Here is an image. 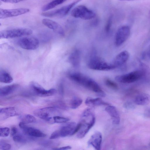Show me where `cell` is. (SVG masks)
<instances>
[{"mask_svg": "<svg viewBox=\"0 0 150 150\" xmlns=\"http://www.w3.org/2000/svg\"><path fill=\"white\" fill-rule=\"evenodd\" d=\"M68 76L71 80L94 92L98 96L103 97L105 96V93L99 85L91 78L78 72L69 73Z\"/></svg>", "mask_w": 150, "mask_h": 150, "instance_id": "obj_1", "label": "cell"}, {"mask_svg": "<svg viewBox=\"0 0 150 150\" xmlns=\"http://www.w3.org/2000/svg\"><path fill=\"white\" fill-rule=\"evenodd\" d=\"M96 118L92 110L88 108L84 110L81 115V127L77 136L79 138H83L94 125Z\"/></svg>", "mask_w": 150, "mask_h": 150, "instance_id": "obj_2", "label": "cell"}, {"mask_svg": "<svg viewBox=\"0 0 150 150\" xmlns=\"http://www.w3.org/2000/svg\"><path fill=\"white\" fill-rule=\"evenodd\" d=\"M34 115L37 117L51 123H54V117L59 116L60 112L56 107H49L35 110Z\"/></svg>", "mask_w": 150, "mask_h": 150, "instance_id": "obj_3", "label": "cell"}, {"mask_svg": "<svg viewBox=\"0 0 150 150\" xmlns=\"http://www.w3.org/2000/svg\"><path fill=\"white\" fill-rule=\"evenodd\" d=\"M88 65L89 68L95 70L108 71L114 69L111 63H108L101 58L96 56L91 58Z\"/></svg>", "mask_w": 150, "mask_h": 150, "instance_id": "obj_4", "label": "cell"}, {"mask_svg": "<svg viewBox=\"0 0 150 150\" xmlns=\"http://www.w3.org/2000/svg\"><path fill=\"white\" fill-rule=\"evenodd\" d=\"M32 30L27 28H17L2 31L0 33V38L9 39L30 35Z\"/></svg>", "mask_w": 150, "mask_h": 150, "instance_id": "obj_5", "label": "cell"}, {"mask_svg": "<svg viewBox=\"0 0 150 150\" xmlns=\"http://www.w3.org/2000/svg\"><path fill=\"white\" fill-rule=\"evenodd\" d=\"M144 74V72L142 71L137 70L117 76L115 79L117 81L120 83H130L139 80L142 77Z\"/></svg>", "mask_w": 150, "mask_h": 150, "instance_id": "obj_6", "label": "cell"}, {"mask_svg": "<svg viewBox=\"0 0 150 150\" xmlns=\"http://www.w3.org/2000/svg\"><path fill=\"white\" fill-rule=\"evenodd\" d=\"M71 14L75 18L85 20L92 19L96 15L93 11L83 5H79L74 8L72 10Z\"/></svg>", "mask_w": 150, "mask_h": 150, "instance_id": "obj_7", "label": "cell"}, {"mask_svg": "<svg viewBox=\"0 0 150 150\" xmlns=\"http://www.w3.org/2000/svg\"><path fill=\"white\" fill-rule=\"evenodd\" d=\"M82 0H76L72 3L59 9L50 11L43 12L41 13L43 16L53 17H62L66 16L72 8Z\"/></svg>", "mask_w": 150, "mask_h": 150, "instance_id": "obj_8", "label": "cell"}, {"mask_svg": "<svg viewBox=\"0 0 150 150\" xmlns=\"http://www.w3.org/2000/svg\"><path fill=\"white\" fill-rule=\"evenodd\" d=\"M17 44L21 47L27 50H34L39 46V42L36 38L33 37H26L19 39Z\"/></svg>", "mask_w": 150, "mask_h": 150, "instance_id": "obj_9", "label": "cell"}, {"mask_svg": "<svg viewBox=\"0 0 150 150\" xmlns=\"http://www.w3.org/2000/svg\"><path fill=\"white\" fill-rule=\"evenodd\" d=\"M131 33L130 27L127 25L120 27L116 33L115 43L117 46L122 45L129 37Z\"/></svg>", "mask_w": 150, "mask_h": 150, "instance_id": "obj_10", "label": "cell"}, {"mask_svg": "<svg viewBox=\"0 0 150 150\" xmlns=\"http://www.w3.org/2000/svg\"><path fill=\"white\" fill-rule=\"evenodd\" d=\"M30 87L33 93L37 96L45 97L53 96L56 93L57 90L54 88L46 90L37 83L32 82Z\"/></svg>", "mask_w": 150, "mask_h": 150, "instance_id": "obj_11", "label": "cell"}, {"mask_svg": "<svg viewBox=\"0 0 150 150\" xmlns=\"http://www.w3.org/2000/svg\"><path fill=\"white\" fill-rule=\"evenodd\" d=\"M29 11L30 10L26 8H18L11 9L0 8V18L3 19L18 16L25 14Z\"/></svg>", "mask_w": 150, "mask_h": 150, "instance_id": "obj_12", "label": "cell"}, {"mask_svg": "<svg viewBox=\"0 0 150 150\" xmlns=\"http://www.w3.org/2000/svg\"><path fill=\"white\" fill-rule=\"evenodd\" d=\"M129 56V53L127 51H122L116 56L111 64L114 69L120 67L126 62Z\"/></svg>", "mask_w": 150, "mask_h": 150, "instance_id": "obj_13", "label": "cell"}, {"mask_svg": "<svg viewBox=\"0 0 150 150\" xmlns=\"http://www.w3.org/2000/svg\"><path fill=\"white\" fill-rule=\"evenodd\" d=\"M42 22L44 25L53 30L61 36H64V32L63 29L61 25L57 22L47 18L43 19Z\"/></svg>", "mask_w": 150, "mask_h": 150, "instance_id": "obj_14", "label": "cell"}, {"mask_svg": "<svg viewBox=\"0 0 150 150\" xmlns=\"http://www.w3.org/2000/svg\"><path fill=\"white\" fill-rule=\"evenodd\" d=\"M76 125V123L74 122H68L64 124L58 130L60 137H65L72 135Z\"/></svg>", "mask_w": 150, "mask_h": 150, "instance_id": "obj_15", "label": "cell"}, {"mask_svg": "<svg viewBox=\"0 0 150 150\" xmlns=\"http://www.w3.org/2000/svg\"><path fill=\"white\" fill-rule=\"evenodd\" d=\"M102 138L101 133L98 131L96 132L91 137L88 141V144L96 150H99L101 148Z\"/></svg>", "mask_w": 150, "mask_h": 150, "instance_id": "obj_16", "label": "cell"}, {"mask_svg": "<svg viewBox=\"0 0 150 150\" xmlns=\"http://www.w3.org/2000/svg\"><path fill=\"white\" fill-rule=\"evenodd\" d=\"M18 115V112L14 107H8L1 108L0 109V119L1 120L6 119L10 117Z\"/></svg>", "mask_w": 150, "mask_h": 150, "instance_id": "obj_17", "label": "cell"}, {"mask_svg": "<svg viewBox=\"0 0 150 150\" xmlns=\"http://www.w3.org/2000/svg\"><path fill=\"white\" fill-rule=\"evenodd\" d=\"M105 110L112 117L113 124L117 125L120 122V117L119 113L114 106L109 105L105 108Z\"/></svg>", "mask_w": 150, "mask_h": 150, "instance_id": "obj_18", "label": "cell"}, {"mask_svg": "<svg viewBox=\"0 0 150 150\" xmlns=\"http://www.w3.org/2000/svg\"><path fill=\"white\" fill-rule=\"evenodd\" d=\"M69 61L70 64L74 68L79 67L81 62V53L78 50L74 51L70 55Z\"/></svg>", "mask_w": 150, "mask_h": 150, "instance_id": "obj_19", "label": "cell"}, {"mask_svg": "<svg viewBox=\"0 0 150 150\" xmlns=\"http://www.w3.org/2000/svg\"><path fill=\"white\" fill-rule=\"evenodd\" d=\"M134 102L139 105H144L150 102V96L147 93H141L138 94L135 98Z\"/></svg>", "mask_w": 150, "mask_h": 150, "instance_id": "obj_20", "label": "cell"}, {"mask_svg": "<svg viewBox=\"0 0 150 150\" xmlns=\"http://www.w3.org/2000/svg\"><path fill=\"white\" fill-rule=\"evenodd\" d=\"M85 103L87 106L91 107L110 105L109 104L104 102L101 98H93L88 97L86 100Z\"/></svg>", "mask_w": 150, "mask_h": 150, "instance_id": "obj_21", "label": "cell"}, {"mask_svg": "<svg viewBox=\"0 0 150 150\" xmlns=\"http://www.w3.org/2000/svg\"><path fill=\"white\" fill-rule=\"evenodd\" d=\"M24 132L27 135L33 137H44L46 134L40 130L32 127L27 126L23 129Z\"/></svg>", "mask_w": 150, "mask_h": 150, "instance_id": "obj_22", "label": "cell"}, {"mask_svg": "<svg viewBox=\"0 0 150 150\" xmlns=\"http://www.w3.org/2000/svg\"><path fill=\"white\" fill-rule=\"evenodd\" d=\"M18 84H14L6 86L0 88V97H4L12 93L18 87Z\"/></svg>", "mask_w": 150, "mask_h": 150, "instance_id": "obj_23", "label": "cell"}, {"mask_svg": "<svg viewBox=\"0 0 150 150\" xmlns=\"http://www.w3.org/2000/svg\"><path fill=\"white\" fill-rule=\"evenodd\" d=\"M13 78L11 75L6 71L2 70L0 71V81L1 82L8 83L12 82Z\"/></svg>", "mask_w": 150, "mask_h": 150, "instance_id": "obj_24", "label": "cell"}, {"mask_svg": "<svg viewBox=\"0 0 150 150\" xmlns=\"http://www.w3.org/2000/svg\"><path fill=\"white\" fill-rule=\"evenodd\" d=\"M67 0H53L42 7V10L45 11L53 8L56 6L63 3Z\"/></svg>", "mask_w": 150, "mask_h": 150, "instance_id": "obj_25", "label": "cell"}, {"mask_svg": "<svg viewBox=\"0 0 150 150\" xmlns=\"http://www.w3.org/2000/svg\"><path fill=\"white\" fill-rule=\"evenodd\" d=\"M20 120L21 122L25 124L34 123L36 122V119L35 117L30 114H26L21 116Z\"/></svg>", "mask_w": 150, "mask_h": 150, "instance_id": "obj_26", "label": "cell"}, {"mask_svg": "<svg viewBox=\"0 0 150 150\" xmlns=\"http://www.w3.org/2000/svg\"><path fill=\"white\" fill-rule=\"evenodd\" d=\"M82 99L78 97H74L70 102V106L71 108L75 109L79 107L82 103Z\"/></svg>", "mask_w": 150, "mask_h": 150, "instance_id": "obj_27", "label": "cell"}, {"mask_svg": "<svg viewBox=\"0 0 150 150\" xmlns=\"http://www.w3.org/2000/svg\"><path fill=\"white\" fill-rule=\"evenodd\" d=\"M105 82L107 86L112 89L116 90L118 89V86L117 84L115 82L109 79H105Z\"/></svg>", "mask_w": 150, "mask_h": 150, "instance_id": "obj_28", "label": "cell"}, {"mask_svg": "<svg viewBox=\"0 0 150 150\" xmlns=\"http://www.w3.org/2000/svg\"><path fill=\"white\" fill-rule=\"evenodd\" d=\"M54 123H65L68 122L69 119L67 118L57 116L54 117Z\"/></svg>", "mask_w": 150, "mask_h": 150, "instance_id": "obj_29", "label": "cell"}, {"mask_svg": "<svg viewBox=\"0 0 150 150\" xmlns=\"http://www.w3.org/2000/svg\"><path fill=\"white\" fill-rule=\"evenodd\" d=\"M10 132V129L7 127L0 128V136L5 137L8 136Z\"/></svg>", "mask_w": 150, "mask_h": 150, "instance_id": "obj_30", "label": "cell"}, {"mask_svg": "<svg viewBox=\"0 0 150 150\" xmlns=\"http://www.w3.org/2000/svg\"><path fill=\"white\" fill-rule=\"evenodd\" d=\"M112 16L111 15L109 17L105 26V30L106 32H108L111 28L112 25Z\"/></svg>", "mask_w": 150, "mask_h": 150, "instance_id": "obj_31", "label": "cell"}, {"mask_svg": "<svg viewBox=\"0 0 150 150\" xmlns=\"http://www.w3.org/2000/svg\"><path fill=\"white\" fill-rule=\"evenodd\" d=\"M13 140L17 142H24L25 141V139L23 137L20 135L16 134L13 137Z\"/></svg>", "mask_w": 150, "mask_h": 150, "instance_id": "obj_32", "label": "cell"}, {"mask_svg": "<svg viewBox=\"0 0 150 150\" xmlns=\"http://www.w3.org/2000/svg\"><path fill=\"white\" fill-rule=\"evenodd\" d=\"M11 145L8 143H5L3 142H0V149L4 150H8L11 149Z\"/></svg>", "mask_w": 150, "mask_h": 150, "instance_id": "obj_33", "label": "cell"}, {"mask_svg": "<svg viewBox=\"0 0 150 150\" xmlns=\"http://www.w3.org/2000/svg\"><path fill=\"white\" fill-rule=\"evenodd\" d=\"M60 135L58 130L54 132L51 135L50 139H54L60 137Z\"/></svg>", "mask_w": 150, "mask_h": 150, "instance_id": "obj_34", "label": "cell"}, {"mask_svg": "<svg viewBox=\"0 0 150 150\" xmlns=\"http://www.w3.org/2000/svg\"><path fill=\"white\" fill-rule=\"evenodd\" d=\"M24 0H1L2 1L5 2L10 3H17Z\"/></svg>", "mask_w": 150, "mask_h": 150, "instance_id": "obj_35", "label": "cell"}, {"mask_svg": "<svg viewBox=\"0 0 150 150\" xmlns=\"http://www.w3.org/2000/svg\"><path fill=\"white\" fill-rule=\"evenodd\" d=\"M17 129L16 127H13L11 128V136H13L17 134Z\"/></svg>", "mask_w": 150, "mask_h": 150, "instance_id": "obj_36", "label": "cell"}, {"mask_svg": "<svg viewBox=\"0 0 150 150\" xmlns=\"http://www.w3.org/2000/svg\"><path fill=\"white\" fill-rule=\"evenodd\" d=\"M71 148V146H65L60 147L58 149H53L66 150L70 149Z\"/></svg>", "mask_w": 150, "mask_h": 150, "instance_id": "obj_37", "label": "cell"}, {"mask_svg": "<svg viewBox=\"0 0 150 150\" xmlns=\"http://www.w3.org/2000/svg\"><path fill=\"white\" fill-rule=\"evenodd\" d=\"M59 92L61 95H63L64 93V87L63 84L61 83L59 86Z\"/></svg>", "mask_w": 150, "mask_h": 150, "instance_id": "obj_38", "label": "cell"}, {"mask_svg": "<svg viewBox=\"0 0 150 150\" xmlns=\"http://www.w3.org/2000/svg\"><path fill=\"white\" fill-rule=\"evenodd\" d=\"M19 127L22 129H23L26 126V124L22 122H21L19 123Z\"/></svg>", "mask_w": 150, "mask_h": 150, "instance_id": "obj_39", "label": "cell"}, {"mask_svg": "<svg viewBox=\"0 0 150 150\" xmlns=\"http://www.w3.org/2000/svg\"><path fill=\"white\" fill-rule=\"evenodd\" d=\"M146 53L147 56L150 59V45L148 47Z\"/></svg>", "mask_w": 150, "mask_h": 150, "instance_id": "obj_40", "label": "cell"}, {"mask_svg": "<svg viewBox=\"0 0 150 150\" xmlns=\"http://www.w3.org/2000/svg\"><path fill=\"white\" fill-rule=\"evenodd\" d=\"M145 113L146 115L148 116H150V108L146 110Z\"/></svg>", "mask_w": 150, "mask_h": 150, "instance_id": "obj_41", "label": "cell"}, {"mask_svg": "<svg viewBox=\"0 0 150 150\" xmlns=\"http://www.w3.org/2000/svg\"><path fill=\"white\" fill-rule=\"evenodd\" d=\"M120 1H133L134 0H119Z\"/></svg>", "mask_w": 150, "mask_h": 150, "instance_id": "obj_42", "label": "cell"}]
</instances>
